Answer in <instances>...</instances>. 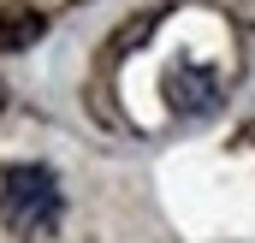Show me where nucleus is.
Here are the masks:
<instances>
[{"mask_svg": "<svg viewBox=\"0 0 255 243\" xmlns=\"http://www.w3.org/2000/svg\"><path fill=\"white\" fill-rule=\"evenodd\" d=\"M60 178L54 166H36V160H18L0 172V226L18 232V238H48L60 226Z\"/></svg>", "mask_w": 255, "mask_h": 243, "instance_id": "f257e3e1", "label": "nucleus"}, {"mask_svg": "<svg viewBox=\"0 0 255 243\" xmlns=\"http://www.w3.org/2000/svg\"><path fill=\"white\" fill-rule=\"evenodd\" d=\"M166 89H172V113H184V119H208V113L220 107L214 77H208V71H196V65H178V71L166 77Z\"/></svg>", "mask_w": 255, "mask_h": 243, "instance_id": "f03ea898", "label": "nucleus"}]
</instances>
